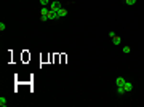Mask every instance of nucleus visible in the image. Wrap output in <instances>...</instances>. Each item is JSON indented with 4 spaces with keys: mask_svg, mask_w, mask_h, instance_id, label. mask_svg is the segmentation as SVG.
Wrapping results in <instances>:
<instances>
[{
    "mask_svg": "<svg viewBox=\"0 0 144 107\" xmlns=\"http://www.w3.org/2000/svg\"><path fill=\"white\" fill-rule=\"evenodd\" d=\"M123 88H125V91H131L133 90V83L131 82H125L123 83Z\"/></svg>",
    "mask_w": 144,
    "mask_h": 107,
    "instance_id": "nucleus-4",
    "label": "nucleus"
},
{
    "mask_svg": "<svg viewBox=\"0 0 144 107\" xmlns=\"http://www.w3.org/2000/svg\"><path fill=\"white\" fill-rule=\"evenodd\" d=\"M5 29H6L5 22H0V31H2V32H3V31H5Z\"/></svg>",
    "mask_w": 144,
    "mask_h": 107,
    "instance_id": "nucleus-12",
    "label": "nucleus"
},
{
    "mask_svg": "<svg viewBox=\"0 0 144 107\" xmlns=\"http://www.w3.org/2000/svg\"><path fill=\"white\" fill-rule=\"evenodd\" d=\"M6 104H8V102H6V99L3 96H0V107H6Z\"/></svg>",
    "mask_w": 144,
    "mask_h": 107,
    "instance_id": "nucleus-7",
    "label": "nucleus"
},
{
    "mask_svg": "<svg viewBox=\"0 0 144 107\" xmlns=\"http://www.w3.org/2000/svg\"><path fill=\"white\" fill-rule=\"evenodd\" d=\"M40 21H48V16H45V15H40Z\"/></svg>",
    "mask_w": 144,
    "mask_h": 107,
    "instance_id": "nucleus-13",
    "label": "nucleus"
},
{
    "mask_svg": "<svg viewBox=\"0 0 144 107\" xmlns=\"http://www.w3.org/2000/svg\"><path fill=\"white\" fill-rule=\"evenodd\" d=\"M109 37H111V38L115 37V32H114V31H109Z\"/></svg>",
    "mask_w": 144,
    "mask_h": 107,
    "instance_id": "nucleus-14",
    "label": "nucleus"
},
{
    "mask_svg": "<svg viewBox=\"0 0 144 107\" xmlns=\"http://www.w3.org/2000/svg\"><path fill=\"white\" fill-rule=\"evenodd\" d=\"M125 3H127V5H134V3H136V0H125Z\"/></svg>",
    "mask_w": 144,
    "mask_h": 107,
    "instance_id": "nucleus-10",
    "label": "nucleus"
},
{
    "mask_svg": "<svg viewBox=\"0 0 144 107\" xmlns=\"http://www.w3.org/2000/svg\"><path fill=\"white\" fill-rule=\"evenodd\" d=\"M40 3H42V6H48L51 2H50V0H40Z\"/></svg>",
    "mask_w": 144,
    "mask_h": 107,
    "instance_id": "nucleus-9",
    "label": "nucleus"
},
{
    "mask_svg": "<svg viewBox=\"0 0 144 107\" xmlns=\"http://www.w3.org/2000/svg\"><path fill=\"white\" fill-rule=\"evenodd\" d=\"M112 43H114V45H120V43H122V38L118 37V35H115V37H112Z\"/></svg>",
    "mask_w": 144,
    "mask_h": 107,
    "instance_id": "nucleus-5",
    "label": "nucleus"
},
{
    "mask_svg": "<svg viewBox=\"0 0 144 107\" xmlns=\"http://www.w3.org/2000/svg\"><path fill=\"white\" fill-rule=\"evenodd\" d=\"M117 93L120 94V96H122V94H125L127 91H125V88H123V86H117Z\"/></svg>",
    "mask_w": 144,
    "mask_h": 107,
    "instance_id": "nucleus-8",
    "label": "nucleus"
},
{
    "mask_svg": "<svg viewBox=\"0 0 144 107\" xmlns=\"http://www.w3.org/2000/svg\"><path fill=\"white\" fill-rule=\"evenodd\" d=\"M61 8H63V6H61V3H59L58 0H53V2L50 3V10H51V11H54V13H58V11L61 10Z\"/></svg>",
    "mask_w": 144,
    "mask_h": 107,
    "instance_id": "nucleus-1",
    "label": "nucleus"
},
{
    "mask_svg": "<svg viewBox=\"0 0 144 107\" xmlns=\"http://www.w3.org/2000/svg\"><path fill=\"white\" fill-rule=\"evenodd\" d=\"M125 78H123V77H117V78H115V85L117 86H123V83H125Z\"/></svg>",
    "mask_w": 144,
    "mask_h": 107,
    "instance_id": "nucleus-3",
    "label": "nucleus"
},
{
    "mask_svg": "<svg viewBox=\"0 0 144 107\" xmlns=\"http://www.w3.org/2000/svg\"><path fill=\"white\" fill-rule=\"evenodd\" d=\"M58 15H59V18H63V16H66V15H67V10H66V8H61V10L58 11Z\"/></svg>",
    "mask_w": 144,
    "mask_h": 107,
    "instance_id": "nucleus-6",
    "label": "nucleus"
},
{
    "mask_svg": "<svg viewBox=\"0 0 144 107\" xmlns=\"http://www.w3.org/2000/svg\"><path fill=\"white\" fill-rule=\"evenodd\" d=\"M58 18H59L58 13H54V11H50V15H48V19H50V21H54V19H58Z\"/></svg>",
    "mask_w": 144,
    "mask_h": 107,
    "instance_id": "nucleus-2",
    "label": "nucleus"
},
{
    "mask_svg": "<svg viewBox=\"0 0 144 107\" xmlns=\"http://www.w3.org/2000/svg\"><path fill=\"white\" fill-rule=\"evenodd\" d=\"M122 51H123L125 54H128L130 51H131V50H130V46H123V50H122Z\"/></svg>",
    "mask_w": 144,
    "mask_h": 107,
    "instance_id": "nucleus-11",
    "label": "nucleus"
}]
</instances>
